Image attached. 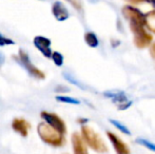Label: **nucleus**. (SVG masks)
I'll list each match as a JSON object with an SVG mask.
<instances>
[{
    "instance_id": "f257e3e1",
    "label": "nucleus",
    "mask_w": 155,
    "mask_h": 154,
    "mask_svg": "<svg viewBox=\"0 0 155 154\" xmlns=\"http://www.w3.org/2000/svg\"><path fill=\"white\" fill-rule=\"evenodd\" d=\"M81 137L84 142L88 147H90L93 151L100 154L107 153L109 151L108 147H107L104 140L102 137L95 132L93 128L89 127V126L82 125L81 126Z\"/></svg>"
},
{
    "instance_id": "f03ea898",
    "label": "nucleus",
    "mask_w": 155,
    "mask_h": 154,
    "mask_svg": "<svg viewBox=\"0 0 155 154\" xmlns=\"http://www.w3.org/2000/svg\"><path fill=\"white\" fill-rule=\"evenodd\" d=\"M37 133L43 143L52 147H61L65 144L64 135L56 131L48 123H40L37 126Z\"/></svg>"
},
{
    "instance_id": "7ed1b4c3",
    "label": "nucleus",
    "mask_w": 155,
    "mask_h": 154,
    "mask_svg": "<svg viewBox=\"0 0 155 154\" xmlns=\"http://www.w3.org/2000/svg\"><path fill=\"white\" fill-rule=\"evenodd\" d=\"M143 27L145 25L130 22V29L132 31L133 35H134L133 41H134V44L136 45V48H138V49L148 48L149 45H151V42L153 40L152 35L148 33Z\"/></svg>"
},
{
    "instance_id": "20e7f679",
    "label": "nucleus",
    "mask_w": 155,
    "mask_h": 154,
    "mask_svg": "<svg viewBox=\"0 0 155 154\" xmlns=\"http://www.w3.org/2000/svg\"><path fill=\"white\" fill-rule=\"evenodd\" d=\"M17 59L19 60V62H20L21 66H22L23 68H25V70L30 73L31 76L37 78V79H43V78L45 77V73H43L42 71H40L37 67H35L34 64H32L29 55H28V54L25 53L22 49L19 50L18 58H17Z\"/></svg>"
},
{
    "instance_id": "39448f33",
    "label": "nucleus",
    "mask_w": 155,
    "mask_h": 154,
    "mask_svg": "<svg viewBox=\"0 0 155 154\" xmlns=\"http://www.w3.org/2000/svg\"><path fill=\"white\" fill-rule=\"evenodd\" d=\"M41 118L45 120V123L52 127L53 129H55L56 131H58L59 133H61L64 135L67 133V126H65V123L63 121L62 118H60L57 114L55 113H50V112H41L40 114Z\"/></svg>"
},
{
    "instance_id": "423d86ee",
    "label": "nucleus",
    "mask_w": 155,
    "mask_h": 154,
    "mask_svg": "<svg viewBox=\"0 0 155 154\" xmlns=\"http://www.w3.org/2000/svg\"><path fill=\"white\" fill-rule=\"evenodd\" d=\"M124 18L128 19L130 22L138 23V25H145V14L140 12L138 8H133L130 5H126L121 10Z\"/></svg>"
},
{
    "instance_id": "0eeeda50",
    "label": "nucleus",
    "mask_w": 155,
    "mask_h": 154,
    "mask_svg": "<svg viewBox=\"0 0 155 154\" xmlns=\"http://www.w3.org/2000/svg\"><path fill=\"white\" fill-rule=\"evenodd\" d=\"M107 136H108L109 140H110L111 144H112L116 154H131L129 146L120 139L119 136H117L115 133L110 132V131L107 132Z\"/></svg>"
},
{
    "instance_id": "6e6552de",
    "label": "nucleus",
    "mask_w": 155,
    "mask_h": 154,
    "mask_svg": "<svg viewBox=\"0 0 155 154\" xmlns=\"http://www.w3.org/2000/svg\"><path fill=\"white\" fill-rule=\"evenodd\" d=\"M34 45L40 51L45 57L51 58L52 56V50H51V40L45 36H36L33 40Z\"/></svg>"
},
{
    "instance_id": "1a4fd4ad",
    "label": "nucleus",
    "mask_w": 155,
    "mask_h": 154,
    "mask_svg": "<svg viewBox=\"0 0 155 154\" xmlns=\"http://www.w3.org/2000/svg\"><path fill=\"white\" fill-rule=\"evenodd\" d=\"M72 146H73L74 154H89L88 148H87L86 143L84 142L81 135L77 132H74L72 134Z\"/></svg>"
},
{
    "instance_id": "9d476101",
    "label": "nucleus",
    "mask_w": 155,
    "mask_h": 154,
    "mask_svg": "<svg viewBox=\"0 0 155 154\" xmlns=\"http://www.w3.org/2000/svg\"><path fill=\"white\" fill-rule=\"evenodd\" d=\"M52 13L58 21H64L69 18L70 13L61 1H55L52 5Z\"/></svg>"
},
{
    "instance_id": "9b49d317",
    "label": "nucleus",
    "mask_w": 155,
    "mask_h": 154,
    "mask_svg": "<svg viewBox=\"0 0 155 154\" xmlns=\"http://www.w3.org/2000/svg\"><path fill=\"white\" fill-rule=\"evenodd\" d=\"M12 128L15 132L19 133L22 137H27L29 134L30 123L23 118H14L12 121Z\"/></svg>"
},
{
    "instance_id": "f8f14e48",
    "label": "nucleus",
    "mask_w": 155,
    "mask_h": 154,
    "mask_svg": "<svg viewBox=\"0 0 155 154\" xmlns=\"http://www.w3.org/2000/svg\"><path fill=\"white\" fill-rule=\"evenodd\" d=\"M145 25L149 31L155 34V10L145 15Z\"/></svg>"
},
{
    "instance_id": "ddd939ff",
    "label": "nucleus",
    "mask_w": 155,
    "mask_h": 154,
    "mask_svg": "<svg viewBox=\"0 0 155 154\" xmlns=\"http://www.w3.org/2000/svg\"><path fill=\"white\" fill-rule=\"evenodd\" d=\"M84 41L90 48H97L99 45V40L93 32H88L84 34Z\"/></svg>"
},
{
    "instance_id": "4468645a",
    "label": "nucleus",
    "mask_w": 155,
    "mask_h": 154,
    "mask_svg": "<svg viewBox=\"0 0 155 154\" xmlns=\"http://www.w3.org/2000/svg\"><path fill=\"white\" fill-rule=\"evenodd\" d=\"M56 100L59 101V103H69V105H80V101L76 98H73V97L70 96H62V95H59V96H56Z\"/></svg>"
},
{
    "instance_id": "2eb2a0df",
    "label": "nucleus",
    "mask_w": 155,
    "mask_h": 154,
    "mask_svg": "<svg viewBox=\"0 0 155 154\" xmlns=\"http://www.w3.org/2000/svg\"><path fill=\"white\" fill-rule=\"evenodd\" d=\"M109 121H110V123H112V125L114 126L116 129H118L120 132H123L124 134H127V135H131V131L129 130V128L126 127V126L123 125V123H120L118 120H115V119H109Z\"/></svg>"
},
{
    "instance_id": "dca6fc26",
    "label": "nucleus",
    "mask_w": 155,
    "mask_h": 154,
    "mask_svg": "<svg viewBox=\"0 0 155 154\" xmlns=\"http://www.w3.org/2000/svg\"><path fill=\"white\" fill-rule=\"evenodd\" d=\"M111 99H112L113 103H117V105H120V103L128 101V97H127V95L124 94V92H121V91H118V92L115 94V96L112 97Z\"/></svg>"
},
{
    "instance_id": "f3484780",
    "label": "nucleus",
    "mask_w": 155,
    "mask_h": 154,
    "mask_svg": "<svg viewBox=\"0 0 155 154\" xmlns=\"http://www.w3.org/2000/svg\"><path fill=\"white\" fill-rule=\"evenodd\" d=\"M135 142H136V144L141 145V146H143L145 148H147V149H149V150L155 152V144L154 143L149 142V140L145 139V138H136Z\"/></svg>"
},
{
    "instance_id": "a211bd4d",
    "label": "nucleus",
    "mask_w": 155,
    "mask_h": 154,
    "mask_svg": "<svg viewBox=\"0 0 155 154\" xmlns=\"http://www.w3.org/2000/svg\"><path fill=\"white\" fill-rule=\"evenodd\" d=\"M51 58L54 61V64H55L57 67H61L63 64V56L61 53H59V52H53Z\"/></svg>"
},
{
    "instance_id": "6ab92c4d",
    "label": "nucleus",
    "mask_w": 155,
    "mask_h": 154,
    "mask_svg": "<svg viewBox=\"0 0 155 154\" xmlns=\"http://www.w3.org/2000/svg\"><path fill=\"white\" fill-rule=\"evenodd\" d=\"M8 44H15V42L10 38H6L0 33V47H4V45H8Z\"/></svg>"
},
{
    "instance_id": "aec40b11",
    "label": "nucleus",
    "mask_w": 155,
    "mask_h": 154,
    "mask_svg": "<svg viewBox=\"0 0 155 154\" xmlns=\"http://www.w3.org/2000/svg\"><path fill=\"white\" fill-rule=\"evenodd\" d=\"M67 1H69L77 11H82V4L80 0H67Z\"/></svg>"
},
{
    "instance_id": "412c9836",
    "label": "nucleus",
    "mask_w": 155,
    "mask_h": 154,
    "mask_svg": "<svg viewBox=\"0 0 155 154\" xmlns=\"http://www.w3.org/2000/svg\"><path fill=\"white\" fill-rule=\"evenodd\" d=\"M127 1L132 4H139V3H143V2H149V3H151L155 8V0H127Z\"/></svg>"
},
{
    "instance_id": "4be33fe9",
    "label": "nucleus",
    "mask_w": 155,
    "mask_h": 154,
    "mask_svg": "<svg viewBox=\"0 0 155 154\" xmlns=\"http://www.w3.org/2000/svg\"><path fill=\"white\" fill-rule=\"evenodd\" d=\"M131 105H132V101H126V103H120V105H118V110H120V111H123V110H127L128 108L131 107Z\"/></svg>"
},
{
    "instance_id": "5701e85b",
    "label": "nucleus",
    "mask_w": 155,
    "mask_h": 154,
    "mask_svg": "<svg viewBox=\"0 0 155 154\" xmlns=\"http://www.w3.org/2000/svg\"><path fill=\"white\" fill-rule=\"evenodd\" d=\"M63 75H64V77L67 78V79L69 80L70 82H72V84H76V86H79V87H80V84H79V82L76 81V80L71 76V75H68V74H63Z\"/></svg>"
},
{
    "instance_id": "b1692460",
    "label": "nucleus",
    "mask_w": 155,
    "mask_h": 154,
    "mask_svg": "<svg viewBox=\"0 0 155 154\" xmlns=\"http://www.w3.org/2000/svg\"><path fill=\"white\" fill-rule=\"evenodd\" d=\"M150 54H151V56L155 59V42L150 47Z\"/></svg>"
},
{
    "instance_id": "393cba45",
    "label": "nucleus",
    "mask_w": 155,
    "mask_h": 154,
    "mask_svg": "<svg viewBox=\"0 0 155 154\" xmlns=\"http://www.w3.org/2000/svg\"><path fill=\"white\" fill-rule=\"evenodd\" d=\"M89 121L88 118H78L77 119V123H80V125H84V123H87Z\"/></svg>"
},
{
    "instance_id": "a878e982",
    "label": "nucleus",
    "mask_w": 155,
    "mask_h": 154,
    "mask_svg": "<svg viewBox=\"0 0 155 154\" xmlns=\"http://www.w3.org/2000/svg\"><path fill=\"white\" fill-rule=\"evenodd\" d=\"M3 61H4V57H3V55H2V54L0 53V67L2 66V64H3Z\"/></svg>"
},
{
    "instance_id": "bb28decb",
    "label": "nucleus",
    "mask_w": 155,
    "mask_h": 154,
    "mask_svg": "<svg viewBox=\"0 0 155 154\" xmlns=\"http://www.w3.org/2000/svg\"><path fill=\"white\" fill-rule=\"evenodd\" d=\"M89 1H90V2H93V3H95V2H97L98 0H89Z\"/></svg>"
}]
</instances>
